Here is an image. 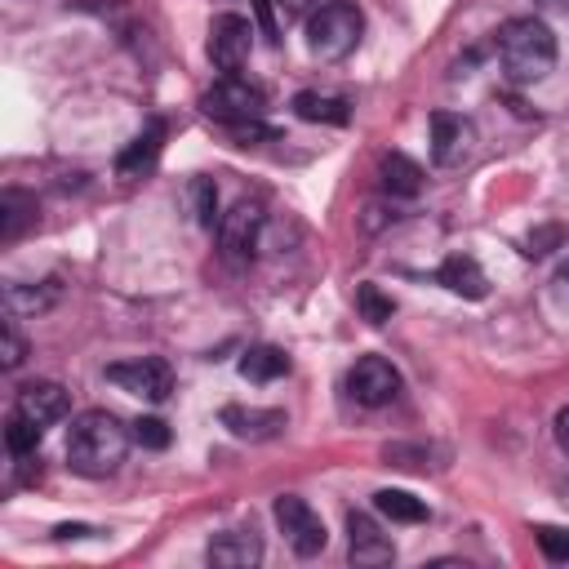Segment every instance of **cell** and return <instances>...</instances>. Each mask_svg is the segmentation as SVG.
<instances>
[{"instance_id":"obj_24","label":"cell","mask_w":569,"mask_h":569,"mask_svg":"<svg viewBox=\"0 0 569 569\" xmlns=\"http://www.w3.org/2000/svg\"><path fill=\"white\" fill-rule=\"evenodd\" d=\"M187 200H191V213H196V222L200 227H218V187H213V178H204V173H196L191 182H187Z\"/></svg>"},{"instance_id":"obj_15","label":"cell","mask_w":569,"mask_h":569,"mask_svg":"<svg viewBox=\"0 0 569 569\" xmlns=\"http://www.w3.org/2000/svg\"><path fill=\"white\" fill-rule=\"evenodd\" d=\"M222 427L240 440H271L284 427V413L280 409H253V405H227Z\"/></svg>"},{"instance_id":"obj_29","label":"cell","mask_w":569,"mask_h":569,"mask_svg":"<svg viewBox=\"0 0 569 569\" xmlns=\"http://www.w3.org/2000/svg\"><path fill=\"white\" fill-rule=\"evenodd\" d=\"M133 440L147 445V449H164V445H169V427H164L160 418H138V422H133Z\"/></svg>"},{"instance_id":"obj_27","label":"cell","mask_w":569,"mask_h":569,"mask_svg":"<svg viewBox=\"0 0 569 569\" xmlns=\"http://www.w3.org/2000/svg\"><path fill=\"white\" fill-rule=\"evenodd\" d=\"M538 547H542V556H547L551 565H569V529L542 525V529H538Z\"/></svg>"},{"instance_id":"obj_19","label":"cell","mask_w":569,"mask_h":569,"mask_svg":"<svg viewBox=\"0 0 569 569\" xmlns=\"http://www.w3.org/2000/svg\"><path fill=\"white\" fill-rule=\"evenodd\" d=\"M280 373H289V356L280 347H271V342L249 347L240 356V378H249V382H276Z\"/></svg>"},{"instance_id":"obj_21","label":"cell","mask_w":569,"mask_h":569,"mask_svg":"<svg viewBox=\"0 0 569 569\" xmlns=\"http://www.w3.org/2000/svg\"><path fill=\"white\" fill-rule=\"evenodd\" d=\"M373 507H378L387 520H396V525H418V520H427V502L413 498L409 489H378V493H373Z\"/></svg>"},{"instance_id":"obj_18","label":"cell","mask_w":569,"mask_h":569,"mask_svg":"<svg viewBox=\"0 0 569 569\" xmlns=\"http://www.w3.org/2000/svg\"><path fill=\"white\" fill-rule=\"evenodd\" d=\"M378 178H382V191H391V196H418V191H422V169H418L405 151L382 156Z\"/></svg>"},{"instance_id":"obj_33","label":"cell","mask_w":569,"mask_h":569,"mask_svg":"<svg viewBox=\"0 0 569 569\" xmlns=\"http://www.w3.org/2000/svg\"><path fill=\"white\" fill-rule=\"evenodd\" d=\"M53 533H58V538H84V533H93V529H89V525H58Z\"/></svg>"},{"instance_id":"obj_20","label":"cell","mask_w":569,"mask_h":569,"mask_svg":"<svg viewBox=\"0 0 569 569\" xmlns=\"http://www.w3.org/2000/svg\"><path fill=\"white\" fill-rule=\"evenodd\" d=\"M31 222H36V196L9 187V191L0 196V240H18Z\"/></svg>"},{"instance_id":"obj_7","label":"cell","mask_w":569,"mask_h":569,"mask_svg":"<svg viewBox=\"0 0 569 569\" xmlns=\"http://www.w3.org/2000/svg\"><path fill=\"white\" fill-rule=\"evenodd\" d=\"M262 222H267V213H262L258 200H236V204L218 218V227H213V231H218V244H222V258H227V262H249L253 249H258Z\"/></svg>"},{"instance_id":"obj_13","label":"cell","mask_w":569,"mask_h":569,"mask_svg":"<svg viewBox=\"0 0 569 569\" xmlns=\"http://www.w3.org/2000/svg\"><path fill=\"white\" fill-rule=\"evenodd\" d=\"M204 560L218 565V569H249L262 560V538L253 529H227V533H213L209 547H204Z\"/></svg>"},{"instance_id":"obj_10","label":"cell","mask_w":569,"mask_h":569,"mask_svg":"<svg viewBox=\"0 0 569 569\" xmlns=\"http://www.w3.org/2000/svg\"><path fill=\"white\" fill-rule=\"evenodd\" d=\"M476 147V124L458 111H431V160L440 169H453L471 156Z\"/></svg>"},{"instance_id":"obj_8","label":"cell","mask_w":569,"mask_h":569,"mask_svg":"<svg viewBox=\"0 0 569 569\" xmlns=\"http://www.w3.org/2000/svg\"><path fill=\"white\" fill-rule=\"evenodd\" d=\"M347 396L365 409H382L400 396V369L382 356H360L351 369H347Z\"/></svg>"},{"instance_id":"obj_22","label":"cell","mask_w":569,"mask_h":569,"mask_svg":"<svg viewBox=\"0 0 569 569\" xmlns=\"http://www.w3.org/2000/svg\"><path fill=\"white\" fill-rule=\"evenodd\" d=\"M53 298H58V284H53V280H44V289H27L22 280L4 284V311H9L13 320H18V316H36V311H44Z\"/></svg>"},{"instance_id":"obj_23","label":"cell","mask_w":569,"mask_h":569,"mask_svg":"<svg viewBox=\"0 0 569 569\" xmlns=\"http://www.w3.org/2000/svg\"><path fill=\"white\" fill-rule=\"evenodd\" d=\"M40 436H44V427L40 422H31L27 413H9V422H4V449L13 453V458H31L36 449H40Z\"/></svg>"},{"instance_id":"obj_5","label":"cell","mask_w":569,"mask_h":569,"mask_svg":"<svg viewBox=\"0 0 569 569\" xmlns=\"http://www.w3.org/2000/svg\"><path fill=\"white\" fill-rule=\"evenodd\" d=\"M271 516H276L284 542L293 547V556H320V551H325L329 533H325V520L311 511L307 498H298V493H280L276 507H271Z\"/></svg>"},{"instance_id":"obj_14","label":"cell","mask_w":569,"mask_h":569,"mask_svg":"<svg viewBox=\"0 0 569 569\" xmlns=\"http://www.w3.org/2000/svg\"><path fill=\"white\" fill-rule=\"evenodd\" d=\"M160 147H164V120H147L142 133L116 156V173L120 178H142L160 160Z\"/></svg>"},{"instance_id":"obj_30","label":"cell","mask_w":569,"mask_h":569,"mask_svg":"<svg viewBox=\"0 0 569 569\" xmlns=\"http://www.w3.org/2000/svg\"><path fill=\"white\" fill-rule=\"evenodd\" d=\"M236 142H271L276 138V129L271 124H262V120H236V124H222Z\"/></svg>"},{"instance_id":"obj_25","label":"cell","mask_w":569,"mask_h":569,"mask_svg":"<svg viewBox=\"0 0 569 569\" xmlns=\"http://www.w3.org/2000/svg\"><path fill=\"white\" fill-rule=\"evenodd\" d=\"M356 311H360L369 325H387V320H391V311H396V302H391L378 284H369V280H365V284H356Z\"/></svg>"},{"instance_id":"obj_12","label":"cell","mask_w":569,"mask_h":569,"mask_svg":"<svg viewBox=\"0 0 569 569\" xmlns=\"http://www.w3.org/2000/svg\"><path fill=\"white\" fill-rule=\"evenodd\" d=\"M13 409H18V413H27V418H31V422H40V427H53V422H62V418H67L71 400H67V391H62L58 382L36 378V382H22V387H18Z\"/></svg>"},{"instance_id":"obj_16","label":"cell","mask_w":569,"mask_h":569,"mask_svg":"<svg viewBox=\"0 0 569 569\" xmlns=\"http://www.w3.org/2000/svg\"><path fill=\"white\" fill-rule=\"evenodd\" d=\"M436 280H440L449 293L467 298V302H476V298L489 293V280H485V271H480V262H476L471 253H453V258H445L440 271H436Z\"/></svg>"},{"instance_id":"obj_2","label":"cell","mask_w":569,"mask_h":569,"mask_svg":"<svg viewBox=\"0 0 569 569\" xmlns=\"http://www.w3.org/2000/svg\"><path fill=\"white\" fill-rule=\"evenodd\" d=\"M498 62L511 84H538L556 67V31L542 18H507L498 27Z\"/></svg>"},{"instance_id":"obj_32","label":"cell","mask_w":569,"mask_h":569,"mask_svg":"<svg viewBox=\"0 0 569 569\" xmlns=\"http://www.w3.org/2000/svg\"><path fill=\"white\" fill-rule=\"evenodd\" d=\"M556 445H560V449L569 453V405H565V409L556 413Z\"/></svg>"},{"instance_id":"obj_26","label":"cell","mask_w":569,"mask_h":569,"mask_svg":"<svg viewBox=\"0 0 569 569\" xmlns=\"http://www.w3.org/2000/svg\"><path fill=\"white\" fill-rule=\"evenodd\" d=\"M565 244V227H556V222H547V227H538V231H529L525 236V258H547L551 249H560Z\"/></svg>"},{"instance_id":"obj_4","label":"cell","mask_w":569,"mask_h":569,"mask_svg":"<svg viewBox=\"0 0 569 569\" xmlns=\"http://www.w3.org/2000/svg\"><path fill=\"white\" fill-rule=\"evenodd\" d=\"M200 111L218 124H236V120H262L267 111V93L262 84H249L244 76H222L204 98H200Z\"/></svg>"},{"instance_id":"obj_11","label":"cell","mask_w":569,"mask_h":569,"mask_svg":"<svg viewBox=\"0 0 569 569\" xmlns=\"http://www.w3.org/2000/svg\"><path fill=\"white\" fill-rule=\"evenodd\" d=\"M347 551H351V565H365V569L396 560L391 538H387L382 525H378L373 516H365V511H347Z\"/></svg>"},{"instance_id":"obj_28","label":"cell","mask_w":569,"mask_h":569,"mask_svg":"<svg viewBox=\"0 0 569 569\" xmlns=\"http://www.w3.org/2000/svg\"><path fill=\"white\" fill-rule=\"evenodd\" d=\"M22 356H27V342H22V333H18L13 316H9V320H4V347H0V365H4V369H18V365H22Z\"/></svg>"},{"instance_id":"obj_31","label":"cell","mask_w":569,"mask_h":569,"mask_svg":"<svg viewBox=\"0 0 569 569\" xmlns=\"http://www.w3.org/2000/svg\"><path fill=\"white\" fill-rule=\"evenodd\" d=\"M551 298H556V307H560V311H569V262L551 276Z\"/></svg>"},{"instance_id":"obj_9","label":"cell","mask_w":569,"mask_h":569,"mask_svg":"<svg viewBox=\"0 0 569 569\" xmlns=\"http://www.w3.org/2000/svg\"><path fill=\"white\" fill-rule=\"evenodd\" d=\"M253 49V22L240 18V13H218L209 22V62L222 71V76H240L244 58Z\"/></svg>"},{"instance_id":"obj_3","label":"cell","mask_w":569,"mask_h":569,"mask_svg":"<svg viewBox=\"0 0 569 569\" xmlns=\"http://www.w3.org/2000/svg\"><path fill=\"white\" fill-rule=\"evenodd\" d=\"M365 36V13L356 0H325L307 18V49L320 62H342Z\"/></svg>"},{"instance_id":"obj_6","label":"cell","mask_w":569,"mask_h":569,"mask_svg":"<svg viewBox=\"0 0 569 569\" xmlns=\"http://www.w3.org/2000/svg\"><path fill=\"white\" fill-rule=\"evenodd\" d=\"M107 382H116V387L129 391V396H142V400L160 405V400H169V391H173V369H169L160 356H133V360L107 365Z\"/></svg>"},{"instance_id":"obj_1","label":"cell","mask_w":569,"mask_h":569,"mask_svg":"<svg viewBox=\"0 0 569 569\" xmlns=\"http://www.w3.org/2000/svg\"><path fill=\"white\" fill-rule=\"evenodd\" d=\"M129 440H133V431L116 413L84 409L67 431V467L76 476H84V480H102L124 462Z\"/></svg>"},{"instance_id":"obj_17","label":"cell","mask_w":569,"mask_h":569,"mask_svg":"<svg viewBox=\"0 0 569 569\" xmlns=\"http://www.w3.org/2000/svg\"><path fill=\"white\" fill-rule=\"evenodd\" d=\"M293 116H298V120H311V124H347V120H351V107H347V98L302 89V93L293 98Z\"/></svg>"}]
</instances>
